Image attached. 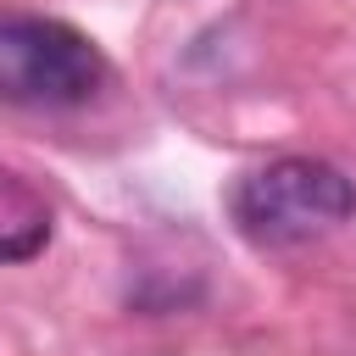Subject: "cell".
<instances>
[{
    "label": "cell",
    "instance_id": "6da1fadb",
    "mask_svg": "<svg viewBox=\"0 0 356 356\" xmlns=\"http://www.w3.org/2000/svg\"><path fill=\"white\" fill-rule=\"evenodd\" d=\"M111 78L106 50L39 11H0V100L17 106H83Z\"/></svg>",
    "mask_w": 356,
    "mask_h": 356
},
{
    "label": "cell",
    "instance_id": "7a4b0ae2",
    "mask_svg": "<svg viewBox=\"0 0 356 356\" xmlns=\"http://www.w3.org/2000/svg\"><path fill=\"white\" fill-rule=\"evenodd\" d=\"M356 217V184L317 156H278L234 184V222L261 245H300Z\"/></svg>",
    "mask_w": 356,
    "mask_h": 356
}]
</instances>
